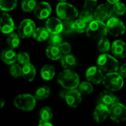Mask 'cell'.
<instances>
[{
    "label": "cell",
    "instance_id": "74e56055",
    "mask_svg": "<svg viewBox=\"0 0 126 126\" xmlns=\"http://www.w3.org/2000/svg\"><path fill=\"white\" fill-rule=\"evenodd\" d=\"M10 73L14 78H19L22 76V68L17 63H13L10 68Z\"/></svg>",
    "mask_w": 126,
    "mask_h": 126
},
{
    "label": "cell",
    "instance_id": "bcb514c9",
    "mask_svg": "<svg viewBox=\"0 0 126 126\" xmlns=\"http://www.w3.org/2000/svg\"><path fill=\"white\" fill-rule=\"evenodd\" d=\"M60 1H66V0H60Z\"/></svg>",
    "mask_w": 126,
    "mask_h": 126
},
{
    "label": "cell",
    "instance_id": "f35d334b",
    "mask_svg": "<svg viewBox=\"0 0 126 126\" xmlns=\"http://www.w3.org/2000/svg\"><path fill=\"white\" fill-rule=\"evenodd\" d=\"M97 4V0H85L83 9L93 11Z\"/></svg>",
    "mask_w": 126,
    "mask_h": 126
},
{
    "label": "cell",
    "instance_id": "836d02e7",
    "mask_svg": "<svg viewBox=\"0 0 126 126\" xmlns=\"http://www.w3.org/2000/svg\"><path fill=\"white\" fill-rule=\"evenodd\" d=\"M79 18L83 21H86L89 23L92 22V21L95 19L94 12L86 10V9H83V10L79 13Z\"/></svg>",
    "mask_w": 126,
    "mask_h": 126
},
{
    "label": "cell",
    "instance_id": "d6a6232c",
    "mask_svg": "<svg viewBox=\"0 0 126 126\" xmlns=\"http://www.w3.org/2000/svg\"><path fill=\"white\" fill-rule=\"evenodd\" d=\"M110 48H111V44H110L109 39L104 37L99 40V42L97 44V49L100 52L106 53L109 51Z\"/></svg>",
    "mask_w": 126,
    "mask_h": 126
},
{
    "label": "cell",
    "instance_id": "d590c367",
    "mask_svg": "<svg viewBox=\"0 0 126 126\" xmlns=\"http://www.w3.org/2000/svg\"><path fill=\"white\" fill-rule=\"evenodd\" d=\"M113 10L114 13L118 16H122L125 14L126 12V4L123 2L118 1L113 4Z\"/></svg>",
    "mask_w": 126,
    "mask_h": 126
},
{
    "label": "cell",
    "instance_id": "b9f144b4",
    "mask_svg": "<svg viewBox=\"0 0 126 126\" xmlns=\"http://www.w3.org/2000/svg\"><path fill=\"white\" fill-rule=\"evenodd\" d=\"M38 126H52V124L51 123H49V121H47V120H39Z\"/></svg>",
    "mask_w": 126,
    "mask_h": 126
},
{
    "label": "cell",
    "instance_id": "603a6c76",
    "mask_svg": "<svg viewBox=\"0 0 126 126\" xmlns=\"http://www.w3.org/2000/svg\"><path fill=\"white\" fill-rule=\"evenodd\" d=\"M46 55L51 60L57 61L62 57V52L59 48V47L55 46H49L46 49Z\"/></svg>",
    "mask_w": 126,
    "mask_h": 126
},
{
    "label": "cell",
    "instance_id": "e0dca14e",
    "mask_svg": "<svg viewBox=\"0 0 126 126\" xmlns=\"http://www.w3.org/2000/svg\"><path fill=\"white\" fill-rule=\"evenodd\" d=\"M113 55L118 58L126 57V44L121 40H116L112 43L111 47Z\"/></svg>",
    "mask_w": 126,
    "mask_h": 126
},
{
    "label": "cell",
    "instance_id": "ac0fdd59",
    "mask_svg": "<svg viewBox=\"0 0 126 126\" xmlns=\"http://www.w3.org/2000/svg\"><path fill=\"white\" fill-rule=\"evenodd\" d=\"M118 102L119 98H117L112 92L109 89L103 91L100 95V103L105 104L107 106H111Z\"/></svg>",
    "mask_w": 126,
    "mask_h": 126
},
{
    "label": "cell",
    "instance_id": "52a82bcc",
    "mask_svg": "<svg viewBox=\"0 0 126 126\" xmlns=\"http://www.w3.org/2000/svg\"><path fill=\"white\" fill-rule=\"evenodd\" d=\"M108 32L114 36H121L126 32V26L124 23L116 17H111L106 23Z\"/></svg>",
    "mask_w": 126,
    "mask_h": 126
},
{
    "label": "cell",
    "instance_id": "2e32d148",
    "mask_svg": "<svg viewBox=\"0 0 126 126\" xmlns=\"http://www.w3.org/2000/svg\"><path fill=\"white\" fill-rule=\"evenodd\" d=\"M46 28L51 34H59L63 31V21L60 18H49L46 21Z\"/></svg>",
    "mask_w": 126,
    "mask_h": 126
},
{
    "label": "cell",
    "instance_id": "7c38bea8",
    "mask_svg": "<svg viewBox=\"0 0 126 126\" xmlns=\"http://www.w3.org/2000/svg\"><path fill=\"white\" fill-rule=\"evenodd\" d=\"M1 32L4 34H10L15 30V23L12 17L6 13H3L1 15Z\"/></svg>",
    "mask_w": 126,
    "mask_h": 126
},
{
    "label": "cell",
    "instance_id": "7402d4cb",
    "mask_svg": "<svg viewBox=\"0 0 126 126\" xmlns=\"http://www.w3.org/2000/svg\"><path fill=\"white\" fill-rule=\"evenodd\" d=\"M55 74V69L53 66L47 64L44 65L41 70V76L44 80H52Z\"/></svg>",
    "mask_w": 126,
    "mask_h": 126
},
{
    "label": "cell",
    "instance_id": "8d00e7d4",
    "mask_svg": "<svg viewBox=\"0 0 126 126\" xmlns=\"http://www.w3.org/2000/svg\"><path fill=\"white\" fill-rule=\"evenodd\" d=\"M17 61L21 65H26L30 63V58L26 52H20L17 54Z\"/></svg>",
    "mask_w": 126,
    "mask_h": 126
},
{
    "label": "cell",
    "instance_id": "1f68e13d",
    "mask_svg": "<svg viewBox=\"0 0 126 126\" xmlns=\"http://www.w3.org/2000/svg\"><path fill=\"white\" fill-rule=\"evenodd\" d=\"M52 116H53V113L52 111V109L48 106H44L41 108V109L39 111L40 120L49 121L52 119Z\"/></svg>",
    "mask_w": 126,
    "mask_h": 126
},
{
    "label": "cell",
    "instance_id": "484cf974",
    "mask_svg": "<svg viewBox=\"0 0 126 126\" xmlns=\"http://www.w3.org/2000/svg\"><path fill=\"white\" fill-rule=\"evenodd\" d=\"M50 92H51V90H50L49 87L44 86H42V87H40L39 89H38L36 90L34 96L37 100H43L49 97Z\"/></svg>",
    "mask_w": 126,
    "mask_h": 126
},
{
    "label": "cell",
    "instance_id": "ffe728a7",
    "mask_svg": "<svg viewBox=\"0 0 126 126\" xmlns=\"http://www.w3.org/2000/svg\"><path fill=\"white\" fill-rule=\"evenodd\" d=\"M36 76V69L35 66L29 63L22 67V77L27 81H32Z\"/></svg>",
    "mask_w": 126,
    "mask_h": 126
},
{
    "label": "cell",
    "instance_id": "f546056e",
    "mask_svg": "<svg viewBox=\"0 0 126 126\" xmlns=\"http://www.w3.org/2000/svg\"><path fill=\"white\" fill-rule=\"evenodd\" d=\"M21 6L23 11L26 13L31 12L37 6V0H22Z\"/></svg>",
    "mask_w": 126,
    "mask_h": 126
},
{
    "label": "cell",
    "instance_id": "4dcf8cb0",
    "mask_svg": "<svg viewBox=\"0 0 126 126\" xmlns=\"http://www.w3.org/2000/svg\"><path fill=\"white\" fill-rule=\"evenodd\" d=\"M89 23L83 21L80 18H79L78 20L75 21V32H78V33H83V32H86L87 29L89 27Z\"/></svg>",
    "mask_w": 126,
    "mask_h": 126
},
{
    "label": "cell",
    "instance_id": "5b68a950",
    "mask_svg": "<svg viewBox=\"0 0 126 126\" xmlns=\"http://www.w3.org/2000/svg\"><path fill=\"white\" fill-rule=\"evenodd\" d=\"M36 98L29 94H21L17 95L13 100V104L19 110L30 111L34 109L36 105Z\"/></svg>",
    "mask_w": 126,
    "mask_h": 126
},
{
    "label": "cell",
    "instance_id": "ab89813d",
    "mask_svg": "<svg viewBox=\"0 0 126 126\" xmlns=\"http://www.w3.org/2000/svg\"><path fill=\"white\" fill-rule=\"evenodd\" d=\"M61 52L63 55H66V54H69L71 50H72V47L71 45L68 43V42H63L60 47H59Z\"/></svg>",
    "mask_w": 126,
    "mask_h": 126
},
{
    "label": "cell",
    "instance_id": "f1b7e54d",
    "mask_svg": "<svg viewBox=\"0 0 126 126\" xmlns=\"http://www.w3.org/2000/svg\"><path fill=\"white\" fill-rule=\"evenodd\" d=\"M93 89H94V87H93L92 83L89 81H88V82L84 81V82L80 83L78 85V90L83 95L91 94L93 92Z\"/></svg>",
    "mask_w": 126,
    "mask_h": 126
},
{
    "label": "cell",
    "instance_id": "4316f807",
    "mask_svg": "<svg viewBox=\"0 0 126 126\" xmlns=\"http://www.w3.org/2000/svg\"><path fill=\"white\" fill-rule=\"evenodd\" d=\"M75 32V21L73 19L63 20V31L62 32L65 35H69Z\"/></svg>",
    "mask_w": 126,
    "mask_h": 126
},
{
    "label": "cell",
    "instance_id": "44dd1931",
    "mask_svg": "<svg viewBox=\"0 0 126 126\" xmlns=\"http://www.w3.org/2000/svg\"><path fill=\"white\" fill-rule=\"evenodd\" d=\"M61 65L63 69H71L77 65V61L74 55L71 54H66L62 55L61 58Z\"/></svg>",
    "mask_w": 126,
    "mask_h": 126
},
{
    "label": "cell",
    "instance_id": "6da1fadb",
    "mask_svg": "<svg viewBox=\"0 0 126 126\" xmlns=\"http://www.w3.org/2000/svg\"><path fill=\"white\" fill-rule=\"evenodd\" d=\"M58 82L68 90L76 89L80 84V78L78 75L70 69H65L61 72L57 78Z\"/></svg>",
    "mask_w": 126,
    "mask_h": 126
},
{
    "label": "cell",
    "instance_id": "8fae6325",
    "mask_svg": "<svg viewBox=\"0 0 126 126\" xmlns=\"http://www.w3.org/2000/svg\"><path fill=\"white\" fill-rule=\"evenodd\" d=\"M86 78L88 81L94 84H99L103 80L104 75L103 74V70L98 66H91L86 72Z\"/></svg>",
    "mask_w": 126,
    "mask_h": 126
},
{
    "label": "cell",
    "instance_id": "7bdbcfd3",
    "mask_svg": "<svg viewBox=\"0 0 126 126\" xmlns=\"http://www.w3.org/2000/svg\"><path fill=\"white\" fill-rule=\"evenodd\" d=\"M67 90H68V89H66L61 90V91L59 92V96H60L61 98L65 99V97H66V94H67V92H68V91H67Z\"/></svg>",
    "mask_w": 126,
    "mask_h": 126
},
{
    "label": "cell",
    "instance_id": "cb8c5ba5",
    "mask_svg": "<svg viewBox=\"0 0 126 126\" xmlns=\"http://www.w3.org/2000/svg\"><path fill=\"white\" fill-rule=\"evenodd\" d=\"M49 35L50 32L46 27H38L35 29L33 33V38L38 41H44L49 38Z\"/></svg>",
    "mask_w": 126,
    "mask_h": 126
},
{
    "label": "cell",
    "instance_id": "5bb4252c",
    "mask_svg": "<svg viewBox=\"0 0 126 126\" xmlns=\"http://www.w3.org/2000/svg\"><path fill=\"white\" fill-rule=\"evenodd\" d=\"M66 103L72 108L78 107L82 101V94L75 89H69L65 97Z\"/></svg>",
    "mask_w": 126,
    "mask_h": 126
},
{
    "label": "cell",
    "instance_id": "30bf717a",
    "mask_svg": "<svg viewBox=\"0 0 126 126\" xmlns=\"http://www.w3.org/2000/svg\"><path fill=\"white\" fill-rule=\"evenodd\" d=\"M113 13V6H111V4L104 3L101 4L97 8H95L94 11V15L95 19L101 21H105L106 19H109L112 16Z\"/></svg>",
    "mask_w": 126,
    "mask_h": 126
},
{
    "label": "cell",
    "instance_id": "d6986e66",
    "mask_svg": "<svg viewBox=\"0 0 126 126\" xmlns=\"http://www.w3.org/2000/svg\"><path fill=\"white\" fill-rule=\"evenodd\" d=\"M1 59L4 63L7 65H12L17 61V54L13 49L11 48L3 49L1 52Z\"/></svg>",
    "mask_w": 126,
    "mask_h": 126
},
{
    "label": "cell",
    "instance_id": "f6af8a7d",
    "mask_svg": "<svg viewBox=\"0 0 126 126\" xmlns=\"http://www.w3.org/2000/svg\"><path fill=\"white\" fill-rule=\"evenodd\" d=\"M4 104H5L4 100H1V109H3V107H4Z\"/></svg>",
    "mask_w": 126,
    "mask_h": 126
},
{
    "label": "cell",
    "instance_id": "ee69618b",
    "mask_svg": "<svg viewBox=\"0 0 126 126\" xmlns=\"http://www.w3.org/2000/svg\"><path fill=\"white\" fill-rule=\"evenodd\" d=\"M107 1H108L109 3L111 4H115V3L120 1V0H107Z\"/></svg>",
    "mask_w": 126,
    "mask_h": 126
},
{
    "label": "cell",
    "instance_id": "d4e9b609",
    "mask_svg": "<svg viewBox=\"0 0 126 126\" xmlns=\"http://www.w3.org/2000/svg\"><path fill=\"white\" fill-rule=\"evenodd\" d=\"M18 34H16L15 32H11L9 34V35L7 38L6 42L7 44V46L9 48L11 49H16L18 47L20 43V38H19Z\"/></svg>",
    "mask_w": 126,
    "mask_h": 126
},
{
    "label": "cell",
    "instance_id": "277c9868",
    "mask_svg": "<svg viewBox=\"0 0 126 126\" xmlns=\"http://www.w3.org/2000/svg\"><path fill=\"white\" fill-rule=\"evenodd\" d=\"M97 64L100 69L107 73L117 72L120 68L118 61L114 57L106 53H103L98 57Z\"/></svg>",
    "mask_w": 126,
    "mask_h": 126
},
{
    "label": "cell",
    "instance_id": "9c48e42d",
    "mask_svg": "<svg viewBox=\"0 0 126 126\" xmlns=\"http://www.w3.org/2000/svg\"><path fill=\"white\" fill-rule=\"evenodd\" d=\"M35 29V23L31 19L26 18L19 24L17 28V32L20 38H27L31 35H33Z\"/></svg>",
    "mask_w": 126,
    "mask_h": 126
},
{
    "label": "cell",
    "instance_id": "60d3db41",
    "mask_svg": "<svg viewBox=\"0 0 126 126\" xmlns=\"http://www.w3.org/2000/svg\"><path fill=\"white\" fill-rule=\"evenodd\" d=\"M119 73L122 75L123 78H126V63L123 64L119 68Z\"/></svg>",
    "mask_w": 126,
    "mask_h": 126
},
{
    "label": "cell",
    "instance_id": "ba28073f",
    "mask_svg": "<svg viewBox=\"0 0 126 126\" xmlns=\"http://www.w3.org/2000/svg\"><path fill=\"white\" fill-rule=\"evenodd\" d=\"M109 117L115 123H123L126 120V106L117 103L109 108Z\"/></svg>",
    "mask_w": 126,
    "mask_h": 126
},
{
    "label": "cell",
    "instance_id": "83f0119b",
    "mask_svg": "<svg viewBox=\"0 0 126 126\" xmlns=\"http://www.w3.org/2000/svg\"><path fill=\"white\" fill-rule=\"evenodd\" d=\"M17 5V0H0V8L3 11H10Z\"/></svg>",
    "mask_w": 126,
    "mask_h": 126
},
{
    "label": "cell",
    "instance_id": "4fadbf2b",
    "mask_svg": "<svg viewBox=\"0 0 126 126\" xmlns=\"http://www.w3.org/2000/svg\"><path fill=\"white\" fill-rule=\"evenodd\" d=\"M33 11L37 18L43 20L47 18L50 16L52 13V7L48 2L41 1L37 4V6L35 7Z\"/></svg>",
    "mask_w": 126,
    "mask_h": 126
},
{
    "label": "cell",
    "instance_id": "9a60e30c",
    "mask_svg": "<svg viewBox=\"0 0 126 126\" xmlns=\"http://www.w3.org/2000/svg\"><path fill=\"white\" fill-rule=\"evenodd\" d=\"M109 116V108L105 104L99 103L94 113H93V117L95 122L97 123H103L104 122L107 117Z\"/></svg>",
    "mask_w": 126,
    "mask_h": 126
},
{
    "label": "cell",
    "instance_id": "3957f363",
    "mask_svg": "<svg viewBox=\"0 0 126 126\" xmlns=\"http://www.w3.org/2000/svg\"><path fill=\"white\" fill-rule=\"evenodd\" d=\"M102 83L107 89L111 92H117L123 88L124 85V80L120 73L112 72L107 73L104 76Z\"/></svg>",
    "mask_w": 126,
    "mask_h": 126
},
{
    "label": "cell",
    "instance_id": "8992f818",
    "mask_svg": "<svg viewBox=\"0 0 126 126\" xmlns=\"http://www.w3.org/2000/svg\"><path fill=\"white\" fill-rule=\"evenodd\" d=\"M56 13L58 16L63 20L75 19L79 16L77 8L66 1H61L58 4L56 7Z\"/></svg>",
    "mask_w": 126,
    "mask_h": 126
},
{
    "label": "cell",
    "instance_id": "7a4b0ae2",
    "mask_svg": "<svg viewBox=\"0 0 126 126\" xmlns=\"http://www.w3.org/2000/svg\"><path fill=\"white\" fill-rule=\"evenodd\" d=\"M108 33L106 24L104 21L94 20L89 23L86 31V35L89 38L94 40H100L104 38Z\"/></svg>",
    "mask_w": 126,
    "mask_h": 126
},
{
    "label": "cell",
    "instance_id": "e575fe53",
    "mask_svg": "<svg viewBox=\"0 0 126 126\" xmlns=\"http://www.w3.org/2000/svg\"><path fill=\"white\" fill-rule=\"evenodd\" d=\"M49 44L51 46H55V47H60V45L63 43V38L59 34H51L49 35V37L48 38Z\"/></svg>",
    "mask_w": 126,
    "mask_h": 126
}]
</instances>
